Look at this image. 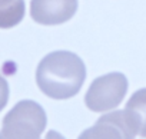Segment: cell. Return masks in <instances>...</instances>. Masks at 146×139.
Here are the masks:
<instances>
[{
    "label": "cell",
    "mask_w": 146,
    "mask_h": 139,
    "mask_svg": "<svg viewBox=\"0 0 146 139\" xmlns=\"http://www.w3.org/2000/svg\"><path fill=\"white\" fill-rule=\"evenodd\" d=\"M86 79L83 60L72 52L57 50L44 56L36 70L39 89L49 98L63 100L79 93Z\"/></svg>",
    "instance_id": "1"
},
{
    "label": "cell",
    "mask_w": 146,
    "mask_h": 139,
    "mask_svg": "<svg viewBox=\"0 0 146 139\" xmlns=\"http://www.w3.org/2000/svg\"><path fill=\"white\" fill-rule=\"evenodd\" d=\"M46 123V112L39 103L17 102L3 119L0 139H40Z\"/></svg>",
    "instance_id": "2"
},
{
    "label": "cell",
    "mask_w": 146,
    "mask_h": 139,
    "mask_svg": "<svg viewBox=\"0 0 146 139\" xmlns=\"http://www.w3.org/2000/svg\"><path fill=\"white\" fill-rule=\"evenodd\" d=\"M127 92V79L113 72L95 79L85 95L86 106L93 112H108L117 108Z\"/></svg>",
    "instance_id": "3"
},
{
    "label": "cell",
    "mask_w": 146,
    "mask_h": 139,
    "mask_svg": "<svg viewBox=\"0 0 146 139\" xmlns=\"http://www.w3.org/2000/svg\"><path fill=\"white\" fill-rule=\"evenodd\" d=\"M136 133L129 125L123 110H115L100 116L92 128L80 133L78 139H135Z\"/></svg>",
    "instance_id": "4"
},
{
    "label": "cell",
    "mask_w": 146,
    "mask_h": 139,
    "mask_svg": "<svg viewBox=\"0 0 146 139\" xmlns=\"http://www.w3.org/2000/svg\"><path fill=\"white\" fill-rule=\"evenodd\" d=\"M78 10V0H32L30 16L44 26L62 25L70 20Z\"/></svg>",
    "instance_id": "5"
},
{
    "label": "cell",
    "mask_w": 146,
    "mask_h": 139,
    "mask_svg": "<svg viewBox=\"0 0 146 139\" xmlns=\"http://www.w3.org/2000/svg\"><path fill=\"white\" fill-rule=\"evenodd\" d=\"M123 112L135 133L146 138V88L130 96Z\"/></svg>",
    "instance_id": "6"
},
{
    "label": "cell",
    "mask_w": 146,
    "mask_h": 139,
    "mask_svg": "<svg viewBox=\"0 0 146 139\" xmlns=\"http://www.w3.org/2000/svg\"><path fill=\"white\" fill-rule=\"evenodd\" d=\"M25 17V0H0V29L17 26Z\"/></svg>",
    "instance_id": "7"
},
{
    "label": "cell",
    "mask_w": 146,
    "mask_h": 139,
    "mask_svg": "<svg viewBox=\"0 0 146 139\" xmlns=\"http://www.w3.org/2000/svg\"><path fill=\"white\" fill-rule=\"evenodd\" d=\"M9 95H10V90H9L7 80H6L2 75H0V112H2L3 108L7 105Z\"/></svg>",
    "instance_id": "8"
},
{
    "label": "cell",
    "mask_w": 146,
    "mask_h": 139,
    "mask_svg": "<svg viewBox=\"0 0 146 139\" xmlns=\"http://www.w3.org/2000/svg\"><path fill=\"white\" fill-rule=\"evenodd\" d=\"M46 139H64V138L56 130H49L46 135Z\"/></svg>",
    "instance_id": "9"
}]
</instances>
